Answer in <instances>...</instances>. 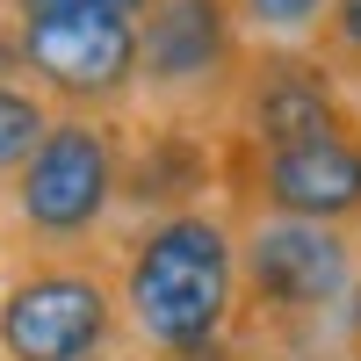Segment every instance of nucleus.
Instances as JSON below:
<instances>
[{
  "mask_svg": "<svg viewBox=\"0 0 361 361\" xmlns=\"http://www.w3.org/2000/svg\"><path fill=\"white\" fill-rule=\"evenodd\" d=\"M318 44H325V66L333 73H361V0H333Z\"/></svg>",
  "mask_w": 361,
  "mask_h": 361,
  "instance_id": "nucleus-11",
  "label": "nucleus"
},
{
  "mask_svg": "<svg viewBox=\"0 0 361 361\" xmlns=\"http://www.w3.org/2000/svg\"><path fill=\"white\" fill-rule=\"evenodd\" d=\"M123 152L130 137L109 116H51L37 152L8 180V209L37 253H87L123 209Z\"/></svg>",
  "mask_w": 361,
  "mask_h": 361,
  "instance_id": "nucleus-3",
  "label": "nucleus"
},
{
  "mask_svg": "<svg viewBox=\"0 0 361 361\" xmlns=\"http://www.w3.org/2000/svg\"><path fill=\"white\" fill-rule=\"evenodd\" d=\"M347 94H340V73L325 58L304 51H260L246 58L238 73V145L246 152H282V145H311V137H333L347 130Z\"/></svg>",
  "mask_w": 361,
  "mask_h": 361,
  "instance_id": "nucleus-7",
  "label": "nucleus"
},
{
  "mask_svg": "<svg viewBox=\"0 0 361 361\" xmlns=\"http://www.w3.org/2000/svg\"><path fill=\"white\" fill-rule=\"evenodd\" d=\"M231 180H238V202H253L260 217L361 231V123L311 137V145H282V152H246L238 145Z\"/></svg>",
  "mask_w": 361,
  "mask_h": 361,
  "instance_id": "nucleus-6",
  "label": "nucleus"
},
{
  "mask_svg": "<svg viewBox=\"0 0 361 361\" xmlns=\"http://www.w3.org/2000/svg\"><path fill=\"white\" fill-rule=\"evenodd\" d=\"M246 58H238V15L231 0H152L145 8V66L137 87L159 102H195V94H231Z\"/></svg>",
  "mask_w": 361,
  "mask_h": 361,
  "instance_id": "nucleus-8",
  "label": "nucleus"
},
{
  "mask_svg": "<svg viewBox=\"0 0 361 361\" xmlns=\"http://www.w3.org/2000/svg\"><path fill=\"white\" fill-rule=\"evenodd\" d=\"M253 361H347V347H318V354H253Z\"/></svg>",
  "mask_w": 361,
  "mask_h": 361,
  "instance_id": "nucleus-13",
  "label": "nucleus"
},
{
  "mask_svg": "<svg viewBox=\"0 0 361 361\" xmlns=\"http://www.w3.org/2000/svg\"><path fill=\"white\" fill-rule=\"evenodd\" d=\"M51 130V102L37 94V87H15L0 80V180H15L22 159L37 152V137Z\"/></svg>",
  "mask_w": 361,
  "mask_h": 361,
  "instance_id": "nucleus-9",
  "label": "nucleus"
},
{
  "mask_svg": "<svg viewBox=\"0 0 361 361\" xmlns=\"http://www.w3.org/2000/svg\"><path fill=\"white\" fill-rule=\"evenodd\" d=\"M238 340L253 354H318L347 347V311L361 289L354 231L304 217H253L238 224Z\"/></svg>",
  "mask_w": 361,
  "mask_h": 361,
  "instance_id": "nucleus-2",
  "label": "nucleus"
},
{
  "mask_svg": "<svg viewBox=\"0 0 361 361\" xmlns=\"http://www.w3.org/2000/svg\"><path fill=\"white\" fill-rule=\"evenodd\" d=\"M231 15H238V29H253L267 44H304L325 29L333 0H231Z\"/></svg>",
  "mask_w": 361,
  "mask_h": 361,
  "instance_id": "nucleus-10",
  "label": "nucleus"
},
{
  "mask_svg": "<svg viewBox=\"0 0 361 361\" xmlns=\"http://www.w3.org/2000/svg\"><path fill=\"white\" fill-rule=\"evenodd\" d=\"M347 361H361V289H354V311H347Z\"/></svg>",
  "mask_w": 361,
  "mask_h": 361,
  "instance_id": "nucleus-14",
  "label": "nucleus"
},
{
  "mask_svg": "<svg viewBox=\"0 0 361 361\" xmlns=\"http://www.w3.org/2000/svg\"><path fill=\"white\" fill-rule=\"evenodd\" d=\"M8 8L15 22H58V15H137L145 22L152 0H8Z\"/></svg>",
  "mask_w": 361,
  "mask_h": 361,
  "instance_id": "nucleus-12",
  "label": "nucleus"
},
{
  "mask_svg": "<svg viewBox=\"0 0 361 361\" xmlns=\"http://www.w3.org/2000/svg\"><path fill=\"white\" fill-rule=\"evenodd\" d=\"M15 66L51 102L80 116H109L137 87L145 66V22L137 15H58V22H15Z\"/></svg>",
  "mask_w": 361,
  "mask_h": 361,
  "instance_id": "nucleus-5",
  "label": "nucleus"
},
{
  "mask_svg": "<svg viewBox=\"0 0 361 361\" xmlns=\"http://www.w3.org/2000/svg\"><path fill=\"white\" fill-rule=\"evenodd\" d=\"M123 347L116 267L94 253H37L0 289V361H123Z\"/></svg>",
  "mask_w": 361,
  "mask_h": 361,
  "instance_id": "nucleus-4",
  "label": "nucleus"
},
{
  "mask_svg": "<svg viewBox=\"0 0 361 361\" xmlns=\"http://www.w3.org/2000/svg\"><path fill=\"white\" fill-rule=\"evenodd\" d=\"M116 296H123L130 347L145 361L238 340V311H246V289H238V217L217 202L145 217L123 238V253H116Z\"/></svg>",
  "mask_w": 361,
  "mask_h": 361,
  "instance_id": "nucleus-1",
  "label": "nucleus"
}]
</instances>
